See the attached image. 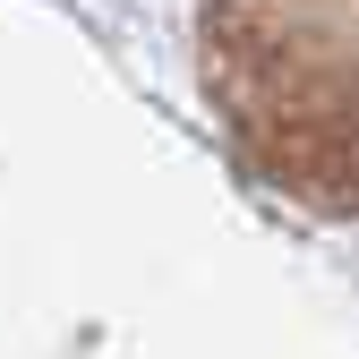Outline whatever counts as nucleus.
Segmentation results:
<instances>
[{
    "label": "nucleus",
    "instance_id": "f257e3e1",
    "mask_svg": "<svg viewBox=\"0 0 359 359\" xmlns=\"http://www.w3.org/2000/svg\"><path fill=\"white\" fill-rule=\"evenodd\" d=\"M197 77L265 189L359 214V0H205Z\"/></svg>",
    "mask_w": 359,
    "mask_h": 359
}]
</instances>
